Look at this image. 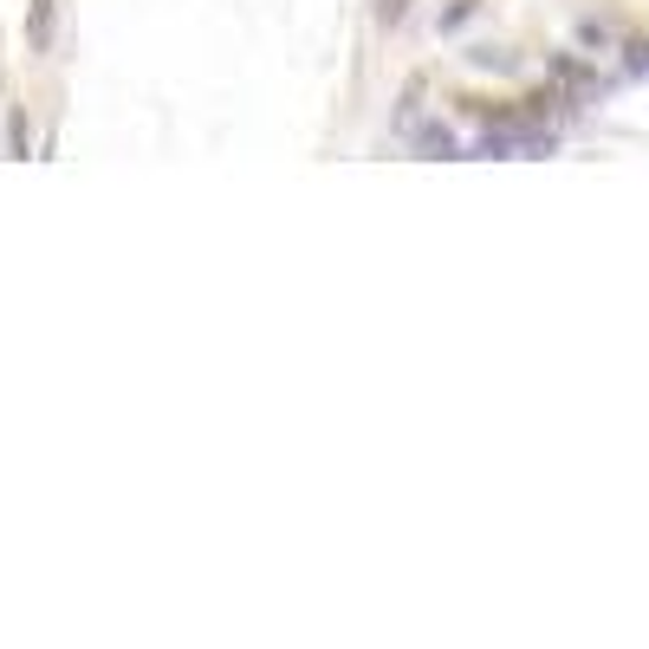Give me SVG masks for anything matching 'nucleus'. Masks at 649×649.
I'll return each mask as SVG.
<instances>
[{
  "mask_svg": "<svg viewBox=\"0 0 649 649\" xmlns=\"http://www.w3.org/2000/svg\"><path fill=\"white\" fill-rule=\"evenodd\" d=\"M410 150H416L422 163H449V156H461V144H455L449 124H410Z\"/></svg>",
  "mask_w": 649,
  "mask_h": 649,
  "instance_id": "obj_1",
  "label": "nucleus"
},
{
  "mask_svg": "<svg viewBox=\"0 0 649 649\" xmlns=\"http://www.w3.org/2000/svg\"><path fill=\"white\" fill-rule=\"evenodd\" d=\"M552 78H559V85H566V91H578V98H591V91H598V78L584 72V66H578V59H552Z\"/></svg>",
  "mask_w": 649,
  "mask_h": 649,
  "instance_id": "obj_2",
  "label": "nucleus"
},
{
  "mask_svg": "<svg viewBox=\"0 0 649 649\" xmlns=\"http://www.w3.org/2000/svg\"><path fill=\"white\" fill-rule=\"evenodd\" d=\"M27 39H33V52H52V0H33V13H27Z\"/></svg>",
  "mask_w": 649,
  "mask_h": 649,
  "instance_id": "obj_3",
  "label": "nucleus"
},
{
  "mask_svg": "<svg viewBox=\"0 0 649 649\" xmlns=\"http://www.w3.org/2000/svg\"><path fill=\"white\" fill-rule=\"evenodd\" d=\"M7 150H13V156H33V144H27V111L7 117Z\"/></svg>",
  "mask_w": 649,
  "mask_h": 649,
  "instance_id": "obj_4",
  "label": "nucleus"
},
{
  "mask_svg": "<svg viewBox=\"0 0 649 649\" xmlns=\"http://www.w3.org/2000/svg\"><path fill=\"white\" fill-rule=\"evenodd\" d=\"M468 13H474V7H468V0H455V7L442 13V33H455V27H468Z\"/></svg>",
  "mask_w": 649,
  "mask_h": 649,
  "instance_id": "obj_5",
  "label": "nucleus"
},
{
  "mask_svg": "<svg viewBox=\"0 0 649 649\" xmlns=\"http://www.w3.org/2000/svg\"><path fill=\"white\" fill-rule=\"evenodd\" d=\"M377 13H383V27H396V20H403V13H410V0H383Z\"/></svg>",
  "mask_w": 649,
  "mask_h": 649,
  "instance_id": "obj_6",
  "label": "nucleus"
},
{
  "mask_svg": "<svg viewBox=\"0 0 649 649\" xmlns=\"http://www.w3.org/2000/svg\"><path fill=\"white\" fill-rule=\"evenodd\" d=\"M630 72L649 78V46H630Z\"/></svg>",
  "mask_w": 649,
  "mask_h": 649,
  "instance_id": "obj_7",
  "label": "nucleus"
}]
</instances>
